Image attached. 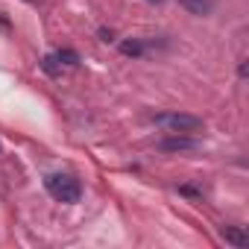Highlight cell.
Segmentation results:
<instances>
[{"label": "cell", "mask_w": 249, "mask_h": 249, "mask_svg": "<svg viewBox=\"0 0 249 249\" xmlns=\"http://www.w3.org/2000/svg\"><path fill=\"white\" fill-rule=\"evenodd\" d=\"M53 56H56L59 65H68V68H76V65H79V53L71 50V47H62V50H56Z\"/></svg>", "instance_id": "obj_7"}, {"label": "cell", "mask_w": 249, "mask_h": 249, "mask_svg": "<svg viewBox=\"0 0 249 249\" xmlns=\"http://www.w3.org/2000/svg\"><path fill=\"white\" fill-rule=\"evenodd\" d=\"M237 73H240V76H246V59H240V65H237Z\"/></svg>", "instance_id": "obj_11"}, {"label": "cell", "mask_w": 249, "mask_h": 249, "mask_svg": "<svg viewBox=\"0 0 249 249\" xmlns=\"http://www.w3.org/2000/svg\"><path fill=\"white\" fill-rule=\"evenodd\" d=\"M196 147H199V141L191 138V135H185V132H173L170 138L159 141L161 153H185V150H196Z\"/></svg>", "instance_id": "obj_3"}, {"label": "cell", "mask_w": 249, "mask_h": 249, "mask_svg": "<svg viewBox=\"0 0 249 249\" xmlns=\"http://www.w3.org/2000/svg\"><path fill=\"white\" fill-rule=\"evenodd\" d=\"M150 3H161V0H150Z\"/></svg>", "instance_id": "obj_12"}, {"label": "cell", "mask_w": 249, "mask_h": 249, "mask_svg": "<svg viewBox=\"0 0 249 249\" xmlns=\"http://www.w3.org/2000/svg\"><path fill=\"white\" fill-rule=\"evenodd\" d=\"M179 3L194 15H211L214 12V0H179Z\"/></svg>", "instance_id": "obj_5"}, {"label": "cell", "mask_w": 249, "mask_h": 249, "mask_svg": "<svg viewBox=\"0 0 249 249\" xmlns=\"http://www.w3.org/2000/svg\"><path fill=\"white\" fill-rule=\"evenodd\" d=\"M220 237H223L226 243H234V246H246V243H249V237H246L240 229H234V226H223V229H220Z\"/></svg>", "instance_id": "obj_6"}, {"label": "cell", "mask_w": 249, "mask_h": 249, "mask_svg": "<svg viewBox=\"0 0 249 249\" xmlns=\"http://www.w3.org/2000/svg\"><path fill=\"white\" fill-rule=\"evenodd\" d=\"M153 123H156V126H161V129H167V132H185V135L202 129V117H196V114H185V111L153 114Z\"/></svg>", "instance_id": "obj_2"}, {"label": "cell", "mask_w": 249, "mask_h": 249, "mask_svg": "<svg viewBox=\"0 0 249 249\" xmlns=\"http://www.w3.org/2000/svg\"><path fill=\"white\" fill-rule=\"evenodd\" d=\"M120 53L123 56H132V59H141L147 53V44L141 38H126V41H120Z\"/></svg>", "instance_id": "obj_4"}, {"label": "cell", "mask_w": 249, "mask_h": 249, "mask_svg": "<svg viewBox=\"0 0 249 249\" xmlns=\"http://www.w3.org/2000/svg\"><path fill=\"white\" fill-rule=\"evenodd\" d=\"M100 38H103V41H114V38H111V30H106V27H100Z\"/></svg>", "instance_id": "obj_10"}, {"label": "cell", "mask_w": 249, "mask_h": 249, "mask_svg": "<svg viewBox=\"0 0 249 249\" xmlns=\"http://www.w3.org/2000/svg\"><path fill=\"white\" fill-rule=\"evenodd\" d=\"M179 194H185V196H202V191L191 188V185H179Z\"/></svg>", "instance_id": "obj_9"}, {"label": "cell", "mask_w": 249, "mask_h": 249, "mask_svg": "<svg viewBox=\"0 0 249 249\" xmlns=\"http://www.w3.org/2000/svg\"><path fill=\"white\" fill-rule=\"evenodd\" d=\"M44 188H47V194H50L53 199H59V202H65V205H73V202H79V196H82L79 182H76L73 176H68V173H50V176H44Z\"/></svg>", "instance_id": "obj_1"}, {"label": "cell", "mask_w": 249, "mask_h": 249, "mask_svg": "<svg viewBox=\"0 0 249 249\" xmlns=\"http://www.w3.org/2000/svg\"><path fill=\"white\" fill-rule=\"evenodd\" d=\"M41 68H44L50 76H59V71H62V65L56 62V56H44V59H41Z\"/></svg>", "instance_id": "obj_8"}]
</instances>
